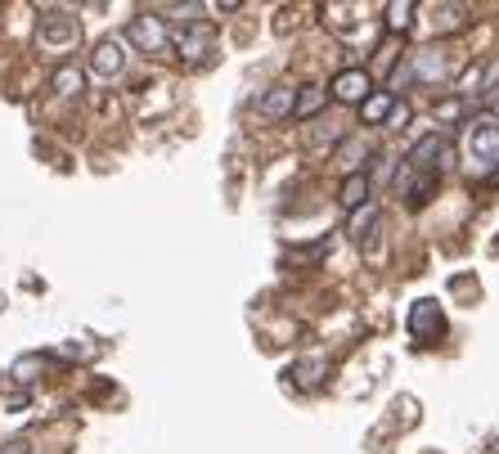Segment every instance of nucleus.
I'll return each instance as SVG.
<instances>
[{
	"label": "nucleus",
	"mask_w": 499,
	"mask_h": 454,
	"mask_svg": "<svg viewBox=\"0 0 499 454\" xmlns=\"http://www.w3.org/2000/svg\"><path fill=\"white\" fill-rule=\"evenodd\" d=\"M166 14H180V18H189V14H203V5H198V0H189V5H166Z\"/></svg>",
	"instance_id": "18"
},
{
	"label": "nucleus",
	"mask_w": 499,
	"mask_h": 454,
	"mask_svg": "<svg viewBox=\"0 0 499 454\" xmlns=\"http://www.w3.org/2000/svg\"><path fill=\"white\" fill-rule=\"evenodd\" d=\"M292 104H297V86H275L257 100L261 117H292Z\"/></svg>",
	"instance_id": "8"
},
{
	"label": "nucleus",
	"mask_w": 499,
	"mask_h": 454,
	"mask_svg": "<svg viewBox=\"0 0 499 454\" xmlns=\"http://www.w3.org/2000/svg\"><path fill=\"white\" fill-rule=\"evenodd\" d=\"M400 100L391 95V90H374L365 104H360V121H369V126H378L383 117H391V109H396Z\"/></svg>",
	"instance_id": "12"
},
{
	"label": "nucleus",
	"mask_w": 499,
	"mask_h": 454,
	"mask_svg": "<svg viewBox=\"0 0 499 454\" xmlns=\"http://www.w3.org/2000/svg\"><path fill=\"white\" fill-rule=\"evenodd\" d=\"M126 37H131V46H135L140 55H166V50H171L166 18H158V14H135L131 27H126Z\"/></svg>",
	"instance_id": "1"
},
{
	"label": "nucleus",
	"mask_w": 499,
	"mask_h": 454,
	"mask_svg": "<svg viewBox=\"0 0 499 454\" xmlns=\"http://www.w3.org/2000/svg\"><path fill=\"white\" fill-rule=\"evenodd\" d=\"M122 63H126V55H122V46H117V41H100V46H95V55H90V68H95L100 77H117V72H122Z\"/></svg>",
	"instance_id": "10"
},
{
	"label": "nucleus",
	"mask_w": 499,
	"mask_h": 454,
	"mask_svg": "<svg viewBox=\"0 0 499 454\" xmlns=\"http://www.w3.org/2000/svg\"><path fill=\"white\" fill-rule=\"evenodd\" d=\"M441 153H445V140H441V135H428L423 144H414V153H409V167H414V171H428V175H432V167L441 163Z\"/></svg>",
	"instance_id": "11"
},
{
	"label": "nucleus",
	"mask_w": 499,
	"mask_h": 454,
	"mask_svg": "<svg viewBox=\"0 0 499 454\" xmlns=\"http://www.w3.org/2000/svg\"><path fill=\"white\" fill-rule=\"evenodd\" d=\"M369 153H374V149H369L365 140H351V144H342V149H337V158H342L346 175H356V171H360V163H365Z\"/></svg>",
	"instance_id": "15"
},
{
	"label": "nucleus",
	"mask_w": 499,
	"mask_h": 454,
	"mask_svg": "<svg viewBox=\"0 0 499 454\" xmlns=\"http://www.w3.org/2000/svg\"><path fill=\"white\" fill-rule=\"evenodd\" d=\"M324 104H329V90H315V86H311V90H297V104H292V117L302 121V117L320 113Z\"/></svg>",
	"instance_id": "13"
},
{
	"label": "nucleus",
	"mask_w": 499,
	"mask_h": 454,
	"mask_svg": "<svg viewBox=\"0 0 499 454\" xmlns=\"http://www.w3.org/2000/svg\"><path fill=\"white\" fill-rule=\"evenodd\" d=\"M369 95H374V86H369V72H365V68H342V72L333 77L329 100H342V104H365Z\"/></svg>",
	"instance_id": "3"
},
{
	"label": "nucleus",
	"mask_w": 499,
	"mask_h": 454,
	"mask_svg": "<svg viewBox=\"0 0 499 454\" xmlns=\"http://www.w3.org/2000/svg\"><path fill=\"white\" fill-rule=\"evenodd\" d=\"M409 333H414V342H441L445 338V315L432 297L414 301V311H409Z\"/></svg>",
	"instance_id": "2"
},
{
	"label": "nucleus",
	"mask_w": 499,
	"mask_h": 454,
	"mask_svg": "<svg viewBox=\"0 0 499 454\" xmlns=\"http://www.w3.org/2000/svg\"><path fill=\"white\" fill-rule=\"evenodd\" d=\"M437 117H459V100L454 104H437Z\"/></svg>",
	"instance_id": "20"
},
{
	"label": "nucleus",
	"mask_w": 499,
	"mask_h": 454,
	"mask_svg": "<svg viewBox=\"0 0 499 454\" xmlns=\"http://www.w3.org/2000/svg\"><path fill=\"white\" fill-rule=\"evenodd\" d=\"M81 81H86V72H81V68H58L55 90L63 95V100H77V95H81Z\"/></svg>",
	"instance_id": "14"
},
{
	"label": "nucleus",
	"mask_w": 499,
	"mask_h": 454,
	"mask_svg": "<svg viewBox=\"0 0 499 454\" xmlns=\"http://www.w3.org/2000/svg\"><path fill=\"white\" fill-rule=\"evenodd\" d=\"M383 14H388L391 32H405V27H409V18H414V5H409V0H391Z\"/></svg>",
	"instance_id": "16"
},
{
	"label": "nucleus",
	"mask_w": 499,
	"mask_h": 454,
	"mask_svg": "<svg viewBox=\"0 0 499 454\" xmlns=\"http://www.w3.org/2000/svg\"><path fill=\"white\" fill-rule=\"evenodd\" d=\"M468 144H472V158H482V163H499V126L495 121H477Z\"/></svg>",
	"instance_id": "7"
},
{
	"label": "nucleus",
	"mask_w": 499,
	"mask_h": 454,
	"mask_svg": "<svg viewBox=\"0 0 499 454\" xmlns=\"http://www.w3.org/2000/svg\"><path fill=\"white\" fill-rule=\"evenodd\" d=\"M0 454H32V441H27V437H14V441L0 446Z\"/></svg>",
	"instance_id": "17"
},
{
	"label": "nucleus",
	"mask_w": 499,
	"mask_h": 454,
	"mask_svg": "<svg viewBox=\"0 0 499 454\" xmlns=\"http://www.w3.org/2000/svg\"><path fill=\"white\" fill-rule=\"evenodd\" d=\"M388 126H391V131H400V126H405V104H396V109H391Z\"/></svg>",
	"instance_id": "19"
},
{
	"label": "nucleus",
	"mask_w": 499,
	"mask_h": 454,
	"mask_svg": "<svg viewBox=\"0 0 499 454\" xmlns=\"http://www.w3.org/2000/svg\"><path fill=\"white\" fill-rule=\"evenodd\" d=\"M495 113H499V95H495Z\"/></svg>",
	"instance_id": "21"
},
{
	"label": "nucleus",
	"mask_w": 499,
	"mask_h": 454,
	"mask_svg": "<svg viewBox=\"0 0 499 454\" xmlns=\"http://www.w3.org/2000/svg\"><path fill=\"white\" fill-rule=\"evenodd\" d=\"M171 46L180 50V58H189V63H198V58L212 50V27H203V23H185L175 37H171Z\"/></svg>",
	"instance_id": "4"
},
{
	"label": "nucleus",
	"mask_w": 499,
	"mask_h": 454,
	"mask_svg": "<svg viewBox=\"0 0 499 454\" xmlns=\"http://www.w3.org/2000/svg\"><path fill=\"white\" fill-rule=\"evenodd\" d=\"M337 203H342L346 212H356V207H365V203H369V175H365V171H356V175H346V180H342V194H337Z\"/></svg>",
	"instance_id": "9"
},
{
	"label": "nucleus",
	"mask_w": 499,
	"mask_h": 454,
	"mask_svg": "<svg viewBox=\"0 0 499 454\" xmlns=\"http://www.w3.org/2000/svg\"><path fill=\"white\" fill-rule=\"evenodd\" d=\"M414 77H419L423 86H437V81H450V77H454V63L445 58L441 46H432V50H419V63H414Z\"/></svg>",
	"instance_id": "6"
},
{
	"label": "nucleus",
	"mask_w": 499,
	"mask_h": 454,
	"mask_svg": "<svg viewBox=\"0 0 499 454\" xmlns=\"http://www.w3.org/2000/svg\"><path fill=\"white\" fill-rule=\"evenodd\" d=\"M77 41V18L72 14H46L41 18V46L46 50H68Z\"/></svg>",
	"instance_id": "5"
}]
</instances>
